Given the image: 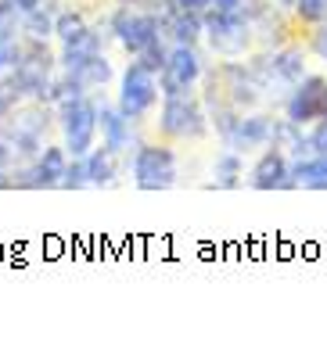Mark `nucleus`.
Returning <instances> with one entry per match:
<instances>
[{"instance_id":"nucleus-31","label":"nucleus","mask_w":327,"mask_h":355,"mask_svg":"<svg viewBox=\"0 0 327 355\" xmlns=\"http://www.w3.org/2000/svg\"><path fill=\"white\" fill-rule=\"evenodd\" d=\"M119 4H140V0H119Z\"/></svg>"},{"instance_id":"nucleus-5","label":"nucleus","mask_w":327,"mask_h":355,"mask_svg":"<svg viewBox=\"0 0 327 355\" xmlns=\"http://www.w3.org/2000/svg\"><path fill=\"white\" fill-rule=\"evenodd\" d=\"M130 173L140 191H166L176 183V155L173 148H162V144H140Z\"/></svg>"},{"instance_id":"nucleus-23","label":"nucleus","mask_w":327,"mask_h":355,"mask_svg":"<svg viewBox=\"0 0 327 355\" xmlns=\"http://www.w3.org/2000/svg\"><path fill=\"white\" fill-rule=\"evenodd\" d=\"M212 173H216V183H219V187H234L237 176L244 173L241 155H237V151H223V155L216 158V165H212Z\"/></svg>"},{"instance_id":"nucleus-4","label":"nucleus","mask_w":327,"mask_h":355,"mask_svg":"<svg viewBox=\"0 0 327 355\" xmlns=\"http://www.w3.org/2000/svg\"><path fill=\"white\" fill-rule=\"evenodd\" d=\"M155 101H158V76L140 61H130L119 79V101H115L119 112L133 122V119H144L155 108Z\"/></svg>"},{"instance_id":"nucleus-25","label":"nucleus","mask_w":327,"mask_h":355,"mask_svg":"<svg viewBox=\"0 0 327 355\" xmlns=\"http://www.w3.org/2000/svg\"><path fill=\"white\" fill-rule=\"evenodd\" d=\"M58 187H87V169H83V158H72V165H65V176H61Z\"/></svg>"},{"instance_id":"nucleus-29","label":"nucleus","mask_w":327,"mask_h":355,"mask_svg":"<svg viewBox=\"0 0 327 355\" xmlns=\"http://www.w3.org/2000/svg\"><path fill=\"white\" fill-rule=\"evenodd\" d=\"M11 94H8V87H0V122H4V115H8V108H11Z\"/></svg>"},{"instance_id":"nucleus-22","label":"nucleus","mask_w":327,"mask_h":355,"mask_svg":"<svg viewBox=\"0 0 327 355\" xmlns=\"http://www.w3.org/2000/svg\"><path fill=\"white\" fill-rule=\"evenodd\" d=\"M270 144L284 155H302L305 148V137H302V126H295L292 119H280L274 122V133H270Z\"/></svg>"},{"instance_id":"nucleus-2","label":"nucleus","mask_w":327,"mask_h":355,"mask_svg":"<svg viewBox=\"0 0 327 355\" xmlns=\"http://www.w3.org/2000/svg\"><path fill=\"white\" fill-rule=\"evenodd\" d=\"M58 115H61V137H65V155L83 158L97 144V101L83 94L69 104H61Z\"/></svg>"},{"instance_id":"nucleus-27","label":"nucleus","mask_w":327,"mask_h":355,"mask_svg":"<svg viewBox=\"0 0 327 355\" xmlns=\"http://www.w3.org/2000/svg\"><path fill=\"white\" fill-rule=\"evenodd\" d=\"M310 47H313V54L317 58H324L327 61V22H320V29L313 33V40H310Z\"/></svg>"},{"instance_id":"nucleus-16","label":"nucleus","mask_w":327,"mask_h":355,"mask_svg":"<svg viewBox=\"0 0 327 355\" xmlns=\"http://www.w3.org/2000/svg\"><path fill=\"white\" fill-rule=\"evenodd\" d=\"M97 130H101V144L108 151L122 155L130 151V119L119 112V104H97Z\"/></svg>"},{"instance_id":"nucleus-14","label":"nucleus","mask_w":327,"mask_h":355,"mask_svg":"<svg viewBox=\"0 0 327 355\" xmlns=\"http://www.w3.org/2000/svg\"><path fill=\"white\" fill-rule=\"evenodd\" d=\"M65 165H69V155L65 148H40L33 155V165H29V180H22V187H58L61 176H65Z\"/></svg>"},{"instance_id":"nucleus-12","label":"nucleus","mask_w":327,"mask_h":355,"mask_svg":"<svg viewBox=\"0 0 327 355\" xmlns=\"http://www.w3.org/2000/svg\"><path fill=\"white\" fill-rule=\"evenodd\" d=\"M249 183L255 187V191H280V187H295L292 183V158L270 148V151H262L259 162L252 165V173H249Z\"/></svg>"},{"instance_id":"nucleus-30","label":"nucleus","mask_w":327,"mask_h":355,"mask_svg":"<svg viewBox=\"0 0 327 355\" xmlns=\"http://www.w3.org/2000/svg\"><path fill=\"white\" fill-rule=\"evenodd\" d=\"M280 4H284V8H295V0H280Z\"/></svg>"},{"instance_id":"nucleus-21","label":"nucleus","mask_w":327,"mask_h":355,"mask_svg":"<svg viewBox=\"0 0 327 355\" xmlns=\"http://www.w3.org/2000/svg\"><path fill=\"white\" fill-rule=\"evenodd\" d=\"M18 33H26L29 40H51L54 36V15L44 11V4L18 15Z\"/></svg>"},{"instance_id":"nucleus-18","label":"nucleus","mask_w":327,"mask_h":355,"mask_svg":"<svg viewBox=\"0 0 327 355\" xmlns=\"http://www.w3.org/2000/svg\"><path fill=\"white\" fill-rule=\"evenodd\" d=\"M119 155L115 151H108L105 144H94V148L83 155V169H87V183H94V187H108V183H115V176H119V162H115Z\"/></svg>"},{"instance_id":"nucleus-26","label":"nucleus","mask_w":327,"mask_h":355,"mask_svg":"<svg viewBox=\"0 0 327 355\" xmlns=\"http://www.w3.org/2000/svg\"><path fill=\"white\" fill-rule=\"evenodd\" d=\"M305 148H310L313 155H327V119H317L313 133L305 137Z\"/></svg>"},{"instance_id":"nucleus-19","label":"nucleus","mask_w":327,"mask_h":355,"mask_svg":"<svg viewBox=\"0 0 327 355\" xmlns=\"http://www.w3.org/2000/svg\"><path fill=\"white\" fill-rule=\"evenodd\" d=\"M292 183L305 187V191H327V155L292 162Z\"/></svg>"},{"instance_id":"nucleus-17","label":"nucleus","mask_w":327,"mask_h":355,"mask_svg":"<svg viewBox=\"0 0 327 355\" xmlns=\"http://www.w3.org/2000/svg\"><path fill=\"white\" fill-rule=\"evenodd\" d=\"M18 40H22V33H18V11L11 0H0V76H8L15 58H18Z\"/></svg>"},{"instance_id":"nucleus-15","label":"nucleus","mask_w":327,"mask_h":355,"mask_svg":"<svg viewBox=\"0 0 327 355\" xmlns=\"http://www.w3.org/2000/svg\"><path fill=\"white\" fill-rule=\"evenodd\" d=\"M166 15H162L158 29H166L173 36V44H194V40L206 33V18H201V11H187L173 4V0H166V8H162Z\"/></svg>"},{"instance_id":"nucleus-8","label":"nucleus","mask_w":327,"mask_h":355,"mask_svg":"<svg viewBox=\"0 0 327 355\" xmlns=\"http://www.w3.org/2000/svg\"><path fill=\"white\" fill-rule=\"evenodd\" d=\"M288 119L295 126H310L317 119H327V79L324 76H302L292 87Z\"/></svg>"},{"instance_id":"nucleus-9","label":"nucleus","mask_w":327,"mask_h":355,"mask_svg":"<svg viewBox=\"0 0 327 355\" xmlns=\"http://www.w3.org/2000/svg\"><path fill=\"white\" fill-rule=\"evenodd\" d=\"M206 33H209L212 51L223 54V58L241 54L252 40L249 18H241V15H206Z\"/></svg>"},{"instance_id":"nucleus-13","label":"nucleus","mask_w":327,"mask_h":355,"mask_svg":"<svg viewBox=\"0 0 327 355\" xmlns=\"http://www.w3.org/2000/svg\"><path fill=\"white\" fill-rule=\"evenodd\" d=\"M270 133H274V119L267 115H244L237 119L230 133L223 137L230 144V151H255V148H270Z\"/></svg>"},{"instance_id":"nucleus-11","label":"nucleus","mask_w":327,"mask_h":355,"mask_svg":"<svg viewBox=\"0 0 327 355\" xmlns=\"http://www.w3.org/2000/svg\"><path fill=\"white\" fill-rule=\"evenodd\" d=\"M255 76L262 79V87H295L305 76L302 51H277L274 58H262L255 65Z\"/></svg>"},{"instance_id":"nucleus-24","label":"nucleus","mask_w":327,"mask_h":355,"mask_svg":"<svg viewBox=\"0 0 327 355\" xmlns=\"http://www.w3.org/2000/svg\"><path fill=\"white\" fill-rule=\"evenodd\" d=\"M295 15L302 18V22H327V0H295Z\"/></svg>"},{"instance_id":"nucleus-10","label":"nucleus","mask_w":327,"mask_h":355,"mask_svg":"<svg viewBox=\"0 0 327 355\" xmlns=\"http://www.w3.org/2000/svg\"><path fill=\"white\" fill-rule=\"evenodd\" d=\"M44 126H47V119L36 108L18 112L15 122H11V133L4 137L8 148H11V158H33L40 148H44Z\"/></svg>"},{"instance_id":"nucleus-7","label":"nucleus","mask_w":327,"mask_h":355,"mask_svg":"<svg viewBox=\"0 0 327 355\" xmlns=\"http://www.w3.org/2000/svg\"><path fill=\"white\" fill-rule=\"evenodd\" d=\"M112 33H115V40H119V44L126 47L133 58L144 51V47H151L155 40H162L158 18L148 15V11H133L130 4L119 8V11L112 15Z\"/></svg>"},{"instance_id":"nucleus-20","label":"nucleus","mask_w":327,"mask_h":355,"mask_svg":"<svg viewBox=\"0 0 327 355\" xmlns=\"http://www.w3.org/2000/svg\"><path fill=\"white\" fill-rule=\"evenodd\" d=\"M90 33V22L79 11H58L54 15V36L61 40V47H72V44H79V40H83Z\"/></svg>"},{"instance_id":"nucleus-1","label":"nucleus","mask_w":327,"mask_h":355,"mask_svg":"<svg viewBox=\"0 0 327 355\" xmlns=\"http://www.w3.org/2000/svg\"><path fill=\"white\" fill-rule=\"evenodd\" d=\"M51 72H54V58L47 51V40H18V58L11 65V90L15 97H33L44 101L51 87Z\"/></svg>"},{"instance_id":"nucleus-28","label":"nucleus","mask_w":327,"mask_h":355,"mask_svg":"<svg viewBox=\"0 0 327 355\" xmlns=\"http://www.w3.org/2000/svg\"><path fill=\"white\" fill-rule=\"evenodd\" d=\"M173 4L187 8V11H206V8H209V0H173Z\"/></svg>"},{"instance_id":"nucleus-6","label":"nucleus","mask_w":327,"mask_h":355,"mask_svg":"<svg viewBox=\"0 0 327 355\" xmlns=\"http://www.w3.org/2000/svg\"><path fill=\"white\" fill-rule=\"evenodd\" d=\"M158 126H162V133H166V137L198 140V137H206L209 119H206V108H201L191 94H180V97H166Z\"/></svg>"},{"instance_id":"nucleus-3","label":"nucleus","mask_w":327,"mask_h":355,"mask_svg":"<svg viewBox=\"0 0 327 355\" xmlns=\"http://www.w3.org/2000/svg\"><path fill=\"white\" fill-rule=\"evenodd\" d=\"M201 72H206V65H201V54L194 51V44H173V51H166V61L158 69V90L166 97L191 94Z\"/></svg>"}]
</instances>
